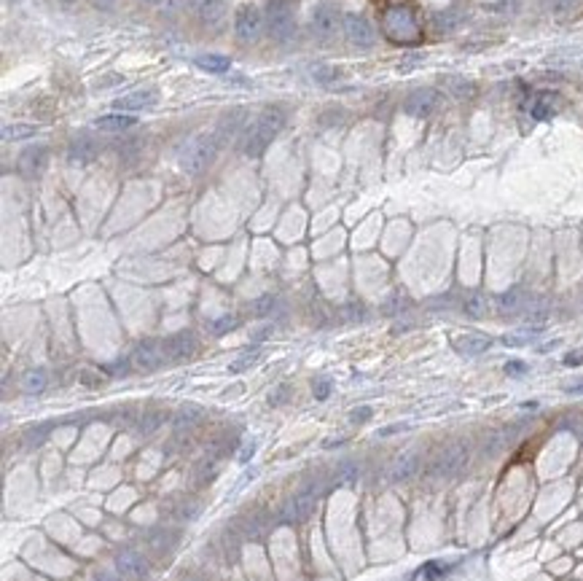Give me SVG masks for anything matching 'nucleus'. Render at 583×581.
Here are the masks:
<instances>
[{"label": "nucleus", "mask_w": 583, "mask_h": 581, "mask_svg": "<svg viewBox=\"0 0 583 581\" xmlns=\"http://www.w3.org/2000/svg\"><path fill=\"white\" fill-rule=\"evenodd\" d=\"M282 124H285L282 110L266 108L256 122H253V127H247V132L242 138V154L245 157H261L266 151V145L277 138V132L282 129Z\"/></svg>", "instance_id": "1"}, {"label": "nucleus", "mask_w": 583, "mask_h": 581, "mask_svg": "<svg viewBox=\"0 0 583 581\" xmlns=\"http://www.w3.org/2000/svg\"><path fill=\"white\" fill-rule=\"evenodd\" d=\"M221 148V141H218V135L215 132H202V135H196V138H191L189 143H186V148H183V154H180V170L183 173H189V175H199V173H205L207 164L215 159V151Z\"/></svg>", "instance_id": "2"}, {"label": "nucleus", "mask_w": 583, "mask_h": 581, "mask_svg": "<svg viewBox=\"0 0 583 581\" xmlns=\"http://www.w3.org/2000/svg\"><path fill=\"white\" fill-rule=\"evenodd\" d=\"M266 19H269V30L277 41H291L293 33H296V19H293L288 0H269L266 3Z\"/></svg>", "instance_id": "3"}, {"label": "nucleus", "mask_w": 583, "mask_h": 581, "mask_svg": "<svg viewBox=\"0 0 583 581\" xmlns=\"http://www.w3.org/2000/svg\"><path fill=\"white\" fill-rule=\"evenodd\" d=\"M384 30L395 41H412L417 36V22H414L409 8H390L384 17Z\"/></svg>", "instance_id": "4"}, {"label": "nucleus", "mask_w": 583, "mask_h": 581, "mask_svg": "<svg viewBox=\"0 0 583 581\" xmlns=\"http://www.w3.org/2000/svg\"><path fill=\"white\" fill-rule=\"evenodd\" d=\"M261 27H264V17H261V11H258L256 6H242L240 11H237V19H234V30H237L240 41H245V43H253V41H258V36H261Z\"/></svg>", "instance_id": "5"}, {"label": "nucleus", "mask_w": 583, "mask_h": 581, "mask_svg": "<svg viewBox=\"0 0 583 581\" xmlns=\"http://www.w3.org/2000/svg\"><path fill=\"white\" fill-rule=\"evenodd\" d=\"M438 103H441V94H438L436 89H417V92H412V94L406 97L403 110H406L409 116L425 119V116H430V113H436Z\"/></svg>", "instance_id": "6"}, {"label": "nucleus", "mask_w": 583, "mask_h": 581, "mask_svg": "<svg viewBox=\"0 0 583 581\" xmlns=\"http://www.w3.org/2000/svg\"><path fill=\"white\" fill-rule=\"evenodd\" d=\"M309 24H312V33H315V36L328 41V38L336 36V30H339V14H336V8H331V6L323 3V6H317V8L312 11Z\"/></svg>", "instance_id": "7"}, {"label": "nucleus", "mask_w": 583, "mask_h": 581, "mask_svg": "<svg viewBox=\"0 0 583 581\" xmlns=\"http://www.w3.org/2000/svg\"><path fill=\"white\" fill-rule=\"evenodd\" d=\"M344 33H347V38L355 43V46H371L374 43V27H371V22L366 17H361V14H347L344 17Z\"/></svg>", "instance_id": "8"}, {"label": "nucleus", "mask_w": 583, "mask_h": 581, "mask_svg": "<svg viewBox=\"0 0 583 581\" xmlns=\"http://www.w3.org/2000/svg\"><path fill=\"white\" fill-rule=\"evenodd\" d=\"M161 350H164V358H170V361H186L196 352V336L191 331H180V334L170 336L161 345Z\"/></svg>", "instance_id": "9"}, {"label": "nucleus", "mask_w": 583, "mask_h": 581, "mask_svg": "<svg viewBox=\"0 0 583 581\" xmlns=\"http://www.w3.org/2000/svg\"><path fill=\"white\" fill-rule=\"evenodd\" d=\"M247 110L245 108H234V110H229V113H223L221 122H218V127H215V135H218V141H231L237 132H242V127L247 124Z\"/></svg>", "instance_id": "10"}, {"label": "nucleus", "mask_w": 583, "mask_h": 581, "mask_svg": "<svg viewBox=\"0 0 583 581\" xmlns=\"http://www.w3.org/2000/svg\"><path fill=\"white\" fill-rule=\"evenodd\" d=\"M46 162H49V151L43 148V145H35V148H27L22 157H19V173L27 178H35L43 173V167H46Z\"/></svg>", "instance_id": "11"}, {"label": "nucleus", "mask_w": 583, "mask_h": 581, "mask_svg": "<svg viewBox=\"0 0 583 581\" xmlns=\"http://www.w3.org/2000/svg\"><path fill=\"white\" fill-rule=\"evenodd\" d=\"M135 366L143 371H154L161 361H164V350L159 347V345H151V342H145V345H140L138 350H135Z\"/></svg>", "instance_id": "12"}, {"label": "nucleus", "mask_w": 583, "mask_h": 581, "mask_svg": "<svg viewBox=\"0 0 583 581\" xmlns=\"http://www.w3.org/2000/svg\"><path fill=\"white\" fill-rule=\"evenodd\" d=\"M156 103V89H140V92H132V94H124L119 103H113L119 113L124 110H138V108H148Z\"/></svg>", "instance_id": "13"}, {"label": "nucleus", "mask_w": 583, "mask_h": 581, "mask_svg": "<svg viewBox=\"0 0 583 581\" xmlns=\"http://www.w3.org/2000/svg\"><path fill=\"white\" fill-rule=\"evenodd\" d=\"M559 103H562V97H559V94H554V92H540V94L535 97L532 116H535L538 122H546V119H551V116L559 110Z\"/></svg>", "instance_id": "14"}, {"label": "nucleus", "mask_w": 583, "mask_h": 581, "mask_svg": "<svg viewBox=\"0 0 583 581\" xmlns=\"http://www.w3.org/2000/svg\"><path fill=\"white\" fill-rule=\"evenodd\" d=\"M489 345H492V339L484 334H463L454 339V347L463 355H481L484 350H489Z\"/></svg>", "instance_id": "15"}, {"label": "nucleus", "mask_w": 583, "mask_h": 581, "mask_svg": "<svg viewBox=\"0 0 583 581\" xmlns=\"http://www.w3.org/2000/svg\"><path fill=\"white\" fill-rule=\"evenodd\" d=\"M94 124H97V129H103V132H124V129L135 127L138 119L129 116V113H108V116H100Z\"/></svg>", "instance_id": "16"}, {"label": "nucleus", "mask_w": 583, "mask_h": 581, "mask_svg": "<svg viewBox=\"0 0 583 581\" xmlns=\"http://www.w3.org/2000/svg\"><path fill=\"white\" fill-rule=\"evenodd\" d=\"M97 143H92V141H75L73 145H70V162L73 164H86V162H92V159L97 157Z\"/></svg>", "instance_id": "17"}, {"label": "nucleus", "mask_w": 583, "mask_h": 581, "mask_svg": "<svg viewBox=\"0 0 583 581\" xmlns=\"http://www.w3.org/2000/svg\"><path fill=\"white\" fill-rule=\"evenodd\" d=\"M46 382H49V374L43 369H30L24 377H22V390L24 393H41L46 390Z\"/></svg>", "instance_id": "18"}, {"label": "nucleus", "mask_w": 583, "mask_h": 581, "mask_svg": "<svg viewBox=\"0 0 583 581\" xmlns=\"http://www.w3.org/2000/svg\"><path fill=\"white\" fill-rule=\"evenodd\" d=\"M196 65L207 73H226L231 62H229V57H223V54H202V57H196Z\"/></svg>", "instance_id": "19"}, {"label": "nucleus", "mask_w": 583, "mask_h": 581, "mask_svg": "<svg viewBox=\"0 0 583 581\" xmlns=\"http://www.w3.org/2000/svg\"><path fill=\"white\" fill-rule=\"evenodd\" d=\"M38 132L35 124H6L3 127V141H24V138H33Z\"/></svg>", "instance_id": "20"}, {"label": "nucleus", "mask_w": 583, "mask_h": 581, "mask_svg": "<svg viewBox=\"0 0 583 581\" xmlns=\"http://www.w3.org/2000/svg\"><path fill=\"white\" fill-rule=\"evenodd\" d=\"M446 89H449V94L452 97H457V100H465V97H473V84L470 81H463V78H444Z\"/></svg>", "instance_id": "21"}, {"label": "nucleus", "mask_w": 583, "mask_h": 581, "mask_svg": "<svg viewBox=\"0 0 583 581\" xmlns=\"http://www.w3.org/2000/svg\"><path fill=\"white\" fill-rule=\"evenodd\" d=\"M344 119H347V113L342 108H328L317 116V124H320V129H331V127H342Z\"/></svg>", "instance_id": "22"}, {"label": "nucleus", "mask_w": 583, "mask_h": 581, "mask_svg": "<svg viewBox=\"0 0 583 581\" xmlns=\"http://www.w3.org/2000/svg\"><path fill=\"white\" fill-rule=\"evenodd\" d=\"M202 19L205 22H210V24H215L218 19H221V14H223V6H221V0H207L205 6H202Z\"/></svg>", "instance_id": "23"}, {"label": "nucleus", "mask_w": 583, "mask_h": 581, "mask_svg": "<svg viewBox=\"0 0 583 581\" xmlns=\"http://www.w3.org/2000/svg\"><path fill=\"white\" fill-rule=\"evenodd\" d=\"M460 14H457V11H441V14H438V17H436V27H438V30H454V27H457V24H460Z\"/></svg>", "instance_id": "24"}, {"label": "nucleus", "mask_w": 583, "mask_h": 581, "mask_svg": "<svg viewBox=\"0 0 583 581\" xmlns=\"http://www.w3.org/2000/svg\"><path fill=\"white\" fill-rule=\"evenodd\" d=\"M258 358H261V347H253V350L242 352L240 358L234 361V366H231V371H242L245 366H250V364H256Z\"/></svg>", "instance_id": "25"}, {"label": "nucleus", "mask_w": 583, "mask_h": 581, "mask_svg": "<svg viewBox=\"0 0 583 581\" xmlns=\"http://www.w3.org/2000/svg\"><path fill=\"white\" fill-rule=\"evenodd\" d=\"M312 78H315L317 84H331V81H336V78H339V71H333V68H323V65H320V68H315V71H312Z\"/></svg>", "instance_id": "26"}, {"label": "nucleus", "mask_w": 583, "mask_h": 581, "mask_svg": "<svg viewBox=\"0 0 583 581\" xmlns=\"http://www.w3.org/2000/svg\"><path fill=\"white\" fill-rule=\"evenodd\" d=\"M202 417V412H199V406H183L180 409V415H178V425H183V423H194V420H199Z\"/></svg>", "instance_id": "27"}, {"label": "nucleus", "mask_w": 583, "mask_h": 581, "mask_svg": "<svg viewBox=\"0 0 583 581\" xmlns=\"http://www.w3.org/2000/svg\"><path fill=\"white\" fill-rule=\"evenodd\" d=\"M296 506H298V517L304 519V517H307L309 511H312V509H315V506H317V501H315L312 495H301V498H296Z\"/></svg>", "instance_id": "28"}, {"label": "nucleus", "mask_w": 583, "mask_h": 581, "mask_svg": "<svg viewBox=\"0 0 583 581\" xmlns=\"http://www.w3.org/2000/svg\"><path fill=\"white\" fill-rule=\"evenodd\" d=\"M234 326H237V317L234 315L221 317V320H215V334H223L226 329H234Z\"/></svg>", "instance_id": "29"}, {"label": "nucleus", "mask_w": 583, "mask_h": 581, "mask_svg": "<svg viewBox=\"0 0 583 581\" xmlns=\"http://www.w3.org/2000/svg\"><path fill=\"white\" fill-rule=\"evenodd\" d=\"M468 313H470V315H484V313H487V304H484V299L473 296V299L468 301Z\"/></svg>", "instance_id": "30"}, {"label": "nucleus", "mask_w": 583, "mask_h": 581, "mask_svg": "<svg viewBox=\"0 0 583 581\" xmlns=\"http://www.w3.org/2000/svg\"><path fill=\"white\" fill-rule=\"evenodd\" d=\"M368 417H371V409H368V406H363V409H355V412H352V420H355V423L368 420Z\"/></svg>", "instance_id": "31"}, {"label": "nucleus", "mask_w": 583, "mask_h": 581, "mask_svg": "<svg viewBox=\"0 0 583 581\" xmlns=\"http://www.w3.org/2000/svg\"><path fill=\"white\" fill-rule=\"evenodd\" d=\"M269 307H272V296H266V299H261V301H256V304H253V310H256L258 315H264Z\"/></svg>", "instance_id": "32"}, {"label": "nucleus", "mask_w": 583, "mask_h": 581, "mask_svg": "<svg viewBox=\"0 0 583 581\" xmlns=\"http://www.w3.org/2000/svg\"><path fill=\"white\" fill-rule=\"evenodd\" d=\"M505 371H508V374H524V364H519V361H511V364L505 366Z\"/></svg>", "instance_id": "33"}, {"label": "nucleus", "mask_w": 583, "mask_h": 581, "mask_svg": "<svg viewBox=\"0 0 583 581\" xmlns=\"http://www.w3.org/2000/svg\"><path fill=\"white\" fill-rule=\"evenodd\" d=\"M205 3L207 0H186V8H191V11H202Z\"/></svg>", "instance_id": "34"}, {"label": "nucleus", "mask_w": 583, "mask_h": 581, "mask_svg": "<svg viewBox=\"0 0 583 581\" xmlns=\"http://www.w3.org/2000/svg\"><path fill=\"white\" fill-rule=\"evenodd\" d=\"M567 393H583V380H578V382H573V385H565Z\"/></svg>", "instance_id": "35"}, {"label": "nucleus", "mask_w": 583, "mask_h": 581, "mask_svg": "<svg viewBox=\"0 0 583 581\" xmlns=\"http://www.w3.org/2000/svg\"><path fill=\"white\" fill-rule=\"evenodd\" d=\"M269 334H272V326H266V329H258L253 336H256V339H264V336H269Z\"/></svg>", "instance_id": "36"}, {"label": "nucleus", "mask_w": 583, "mask_h": 581, "mask_svg": "<svg viewBox=\"0 0 583 581\" xmlns=\"http://www.w3.org/2000/svg\"><path fill=\"white\" fill-rule=\"evenodd\" d=\"M317 396H320V399H326V396H328V385H326V382H317Z\"/></svg>", "instance_id": "37"}]
</instances>
